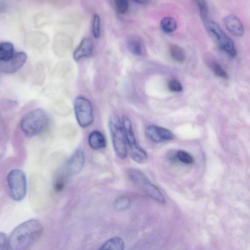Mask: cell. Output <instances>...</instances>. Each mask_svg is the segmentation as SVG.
I'll use <instances>...</instances> for the list:
<instances>
[{"label":"cell","instance_id":"1","mask_svg":"<svg viewBox=\"0 0 250 250\" xmlns=\"http://www.w3.org/2000/svg\"><path fill=\"white\" fill-rule=\"evenodd\" d=\"M43 228L37 219H30L18 225L8 238V250H27L41 236Z\"/></svg>","mask_w":250,"mask_h":250},{"label":"cell","instance_id":"2","mask_svg":"<svg viewBox=\"0 0 250 250\" xmlns=\"http://www.w3.org/2000/svg\"><path fill=\"white\" fill-rule=\"evenodd\" d=\"M49 121L47 113L42 109L37 108L30 111L23 117L20 128L26 136L32 137L45 129Z\"/></svg>","mask_w":250,"mask_h":250},{"label":"cell","instance_id":"3","mask_svg":"<svg viewBox=\"0 0 250 250\" xmlns=\"http://www.w3.org/2000/svg\"><path fill=\"white\" fill-rule=\"evenodd\" d=\"M108 127L113 149L116 156L124 159L127 156V144L123 123L116 114H112L108 120Z\"/></svg>","mask_w":250,"mask_h":250},{"label":"cell","instance_id":"4","mask_svg":"<svg viewBox=\"0 0 250 250\" xmlns=\"http://www.w3.org/2000/svg\"><path fill=\"white\" fill-rule=\"evenodd\" d=\"M127 175L133 184L148 196L161 204H165V197L159 188L142 171L129 168L127 170Z\"/></svg>","mask_w":250,"mask_h":250},{"label":"cell","instance_id":"5","mask_svg":"<svg viewBox=\"0 0 250 250\" xmlns=\"http://www.w3.org/2000/svg\"><path fill=\"white\" fill-rule=\"evenodd\" d=\"M122 123L125 134L127 148L130 157L137 163H145L147 159V153L137 143L130 119L124 115L122 117Z\"/></svg>","mask_w":250,"mask_h":250},{"label":"cell","instance_id":"6","mask_svg":"<svg viewBox=\"0 0 250 250\" xmlns=\"http://www.w3.org/2000/svg\"><path fill=\"white\" fill-rule=\"evenodd\" d=\"M10 197L16 201L23 200L27 192V180L25 173L21 169L11 170L7 177Z\"/></svg>","mask_w":250,"mask_h":250},{"label":"cell","instance_id":"7","mask_svg":"<svg viewBox=\"0 0 250 250\" xmlns=\"http://www.w3.org/2000/svg\"><path fill=\"white\" fill-rule=\"evenodd\" d=\"M205 24L209 34L215 40L219 47L230 56H236L237 52L234 42L222 30L220 26L212 21H208Z\"/></svg>","mask_w":250,"mask_h":250},{"label":"cell","instance_id":"8","mask_svg":"<svg viewBox=\"0 0 250 250\" xmlns=\"http://www.w3.org/2000/svg\"><path fill=\"white\" fill-rule=\"evenodd\" d=\"M73 108L77 121L82 127H87L94 120L92 105L86 98L78 96L73 101Z\"/></svg>","mask_w":250,"mask_h":250},{"label":"cell","instance_id":"9","mask_svg":"<svg viewBox=\"0 0 250 250\" xmlns=\"http://www.w3.org/2000/svg\"><path fill=\"white\" fill-rule=\"evenodd\" d=\"M26 60L27 55L25 52L22 51L17 52L9 60L0 61V70L6 74L15 73L22 67Z\"/></svg>","mask_w":250,"mask_h":250},{"label":"cell","instance_id":"10","mask_svg":"<svg viewBox=\"0 0 250 250\" xmlns=\"http://www.w3.org/2000/svg\"><path fill=\"white\" fill-rule=\"evenodd\" d=\"M146 137L156 143H161L174 139V134L169 129L156 125L148 126L145 129Z\"/></svg>","mask_w":250,"mask_h":250},{"label":"cell","instance_id":"11","mask_svg":"<svg viewBox=\"0 0 250 250\" xmlns=\"http://www.w3.org/2000/svg\"><path fill=\"white\" fill-rule=\"evenodd\" d=\"M85 161V155L82 149L79 148L74 151L66 166L67 173L71 176L79 174L82 170Z\"/></svg>","mask_w":250,"mask_h":250},{"label":"cell","instance_id":"12","mask_svg":"<svg viewBox=\"0 0 250 250\" xmlns=\"http://www.w3.org/2000/svg\"><path fill=\"white\" fill-rule=\"evenodd\" d=\"M227 30L234 36L242 37L244 33L243 25L239 18L234 15H229L224 19Z\"/></svg>","mask_w":250,"mask_h":250},{"label":"cell","instance_id":"13","mask_svg":"<svg viewBox=\"0 0 250 250\" xmlns=\"http://www.w3.org/2000/svg\"><path fill=\"white\" fill-rule=\"evenodd\" d=\"M93 43L89 38L83 39L78 46L75 50L73 57L76 61H79L84 57L90 56L93 51Z\"/></svg>","mask_w":250,"mask_h":250},{"label":"cell","instance_id":"14","mask_svg":"<svg viewBox=\"0 0 250 250\" xmlns=\"http://www.w3.org/2000/svg\"><path fill=\"white\" fill-rule=\"evenodd\" d=\"M127 45L130 51L136 56H143L146 54L144 43L138 37H131L127 41Z\"/></svg>","mask_w":250,"mask_h":250},{"label":"cell","instance_id":"15","mask_svg":"<svg viewBox=\"0 0 250 250\" xmlns=\"http://www.w3.org/2000/svg\"><path fill=\"white\" fill-rule=\"evenodd\" d=\"M88 142L89 146L95 150L104 148L106 146L104 135L98 130L93 131L89 134Z\"/></svg>","mask_w":250,"mask_h":250},{"label":"cell","instance_id":"16","mask_svg":"<svg viewBox=\"0 0 250 250\" xmlns=\"http://www.w3.org/2000/svg\"><path fill=\"white\" fill-rule=\"evenodd\" d=\"M125 243L122 238L113 236L106 241L98 250H124Z\"/></svg>","mask_w":250,"mask_h":250},{"label":"cell","instance_id":"17","mask_svg":"<svg viewBox=\"0 0 250 250\" xmlns=\"http://www.w3.org/2000/svg\"><path fill=\"white\" fill-rule=\"evenodd\" d=\"M14 45L10 42H3L0 44V60L5 61L13 56L15 54Z\"/></svg>","mask_w":250,"mask_h":250},{"label":"cell","instance_id":"18","mask_svg":"<svg viewBox=\"0 0 250 250\" xmlns=\"http://www.w3.org/2000/svg\"><path fill=\"white\" fill-rule=\"evenodd\" d=\"M169 54L176 62H182L186 58V53L183 48L176 44H171L169 47Z\"/></svg>","mask_w":250,"mask_h":250},{"label":"cell","instance_id":"19","mask_svg":"<svg viewBox=\"0 0 250 250\" xmlns=\"http://www.w3.org/2000/svg\"><path fill=\"white\" fill-rule=\"evenodd\" d=\"M208 64L210 69L216 76L224 79L228 78L227 73L215 59L214 60L211 58V59L208 60Z\"/></svg>","mask_w":250,"mask_h":250},{"label":"cell","instance_id":"20","mask_svg":"<svg viewBox=\"0 0 250 250\" xmlns=\"http://www.w3.org/2000/svg\"><path fill=\"white\" fill-rule=\"evenodd\" d=\"M160 25L161 29L164 32L170 33L174 32L176 29L177 24L174 18L167 17L161 20Z\"/></svg>","mask_w":250,"mask_h":250},{"label":"cell","instance_id":"21","mask_svg":"<svg viewBox=\"0 0 250 250\" xmlns=\"http://www.w3.org/2000/svg\"><path fill=\"white\" fill-rule=\"evenodd\" d=\"M131 206V200L127 196H121L118 197L114 203V208L117 210H124Z\"/></svg>","mask_w":250,"mask_h":250},{"label":"cell","instance_id":"22","mask_svg":"<svg viewBox=\"0 0 250 250\" xmlns=\"http://www.w3.org/2000/svg\"><path fill=\"white\" fill-rule=\"evenodd\" d=\"M197 4L200 13L201 19L205 23L208 20V6L205 0H197L195 1Z\"/></svg>","mask_w":250,"mask_h":250},{"label":"cell","instance_id":"23","mask_svg":"<svg viewBox=\"0 0 250 250\" xmlns=\"http://www.w3.org/2000/svg\"><path fill=\"white\" fill-rule=\"evenodd\" d=\"M177 159L182 163L185 164H191L193 162V158L188 152L180 150L176 154Z\"/></svg>","mask_w":250,"mask_h":250},{"label":"cell","instance_id":"24","mask_svg":"<svg viewBox=\"0 0 250 250\" xmlns=\"http://www.w3.org/2000/svg\"><path fill=\"white\" fill-rule=\"evenodd\" d=\"M92 32L94 38L98 39L100 36V18L98 14L93 16Z\"/></svg>","mask_w":250,"mask_h":250},{"label":"cell","instance_id":"25","mask_svg":"<svg viewBox=\"0 0 250 250\" xmlns=\"http://www.w3.org/2000/svg\"><path fill=\"white\" fill-rule=\"evenodd\" d=\"M115 5L117 11L120 14L125 13L128 7V1L126 0H117Z\"/></svg>","mask_w":250,"mask_h":250},{"label":"cell","instance_id":"26","mask_svg":"<svg viewBox=\"0 0 250 250\" xmlns=\"http://www.w3.org/2000/svg\"><path fill=\"white\" fill-rule=\"evenodd\" d=\"M168 87L171 91L179 92L183 90V87L180 82L177 79H172L168 83Z\"/></svg>","mask_w":250,"mask_h":250},{"label":"cell","instance_id":"27","mask_svg":"<svg viewBox=\"0 0 250 250\" xmlns=\"http://www.w3.org/2000/svg\"><path fill=\"white\" fill-rule=\"evenodd\" d=\"M8 238L6 235L0 232V250H8Z\"/></svg>","mask_w":250,"mask_h":250},{"label":"cell","instance_id":"28","mask_svg":"<svg viewBox=\"0 0 250 250\" xmlns=\"http://www.w3.org/2000/svg\"><path fill=\"white\" fill-rule=\"evenodd\" d=\"M64 186V182L62 179L58 180L55 184V189L57 191L62 190Z\"/></svg>","mask_w":250,"mask_h":250}]
</instances>
